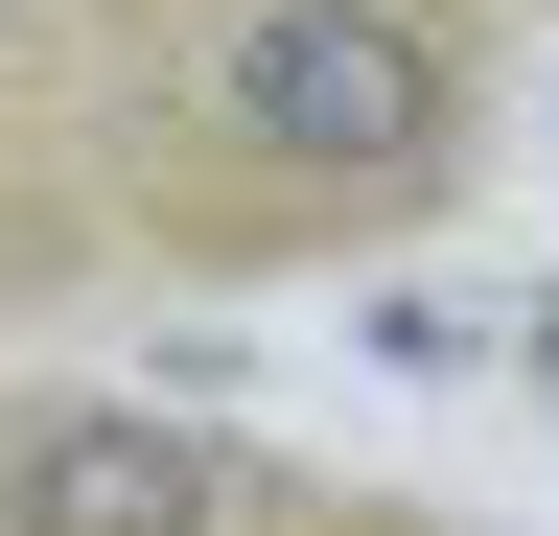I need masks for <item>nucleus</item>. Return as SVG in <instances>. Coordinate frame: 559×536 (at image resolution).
I'll list each match as a JSON object with an SVG mask.
<instances>
[{
	"label": "nucleus",
	"instance_id": "f257e3e1",
	"mask_svg": "<svg viewBox=\"0 0 559 536\" xmlns=\"http://www.w3.org/2000/svg\"><path fill=\"white\" fill-rule=\"evenodd\" d=\"M466 24L443 0H164V71H140V187L210 257L280 234H396L466 187Z\"/></svg>",
	"mask_w": 559,
	"mask_h": 536
},
{
	"label": "nucleus",
	"instance_id": "f03ea898",
	"mask_svg": "<svg viewBox=\"0 0 559 536\" xmlns=\"http://www.w3.org/2000/svg\"><path fill=\"white\" fill-rule=\"evenodd\" d=\"M304 490H257L234 443L140 420V396H0V536H280Z\"/></svg>",
	"mask_w": 559,
	"mask_h": 536
},
{
	"label": "nucleus",
	"instance_id": "7ed1b4c3",
	"mask_svg": "<svg viewBox=\"0 0 559 536\" xmlns=\"http://www.w3.org/2000/svg\"><path fill=\"white\" fill-rule=\"evenodd\" d=\"M513 350H536V396H559V281H536V326H513Z\"/></svg>",
	"mask_w": 559,
	"mask_h": 536
},
{
	"label": "nucleus",
	"instance_id": "20e7f679",
	"mask_svg": "<svg viewBox=\"0 0 559 536\" xmlns=\"http://www.w3.org/2000/svg\"><path fill=\"white\" fill-rule=\"evenodd\" d=\"M24 24H47V0H0V47H24Z\"/></svg>",
	"mask_w": 559,
	"mask_h": 536
}]
</instances>
